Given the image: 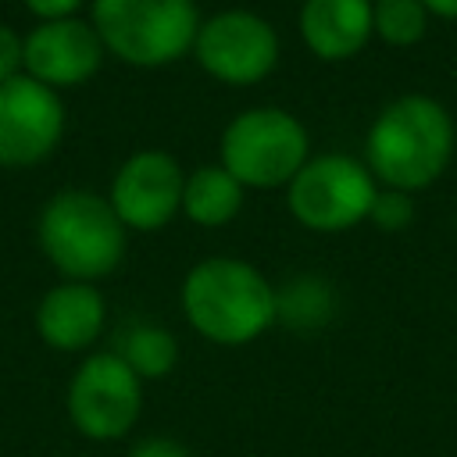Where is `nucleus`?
Here are the masks:
<instances>
[{
  "mask_svg": "<svg viewBox=\"0 0 457 457\" xmlns=\"http://www.w3.org/2000/svg\"><path fill=\"white\" fill-rule=\"evenodd\" d=\"M453 118L432 96L407 93L378 111L368 129L364 164L389 189L411 193L432 186L453 157Z\"/></svg>",
  "mask_w": 457,
  "mask_h": 457,
  "instance_id": "obj_1",
  "label": "nucleus"
},
{
  "mask_svg": "<svg viewBox=\"0 0 457 457\" xmlns=\"http://www.w3.org/2000/svg\"><path fill=\"white\" fill-rule=\"evenodd\" d=\"M186 321L218 346H243L278 321L275 286L239 257H207L182 282Z\"/></svg>",
  "mask_w": 457,
  "mask_h": 457,
  "instance_id": "obj_2",
  "label": "nucleus"
},
{
  "mask_svg": "<svg viewBox=\"0 0 457 457\" xmlns=\"http://www.w3.org/2000/svg\"><path fill=\"white\" fill-rule=\"evenodd\" d=\"M39 246L68 282H93L121 264L125 225L111 200L89 189H61L39 214Z\"/></svg>",
  "mask_w": 457,
  "mask_h": 457,
  "instance_id": "obj_3",
  "label": "nucleus"
},
{
  "mask_svg": "<svg viewBox=\"0 0 457 457\" xmlns=\"http://www.w3.org/2000/svg\"><path fill=\"white\" fill-rule=\"evenodd\" d=\"M93 29L125 64L161 68L193 50L200 14L193 0H93Z\"/></svg>",
  "mask_w": 457,
  "mask_h": 457,
  "instance_id": "obj_4",
  "label": "nucleus"
},
{
  "mask_svg": "<svg viewBox=\"0 0 457 457\" xmlns=\"http://www.w3.org/2000/svg\"><path fill=\"white\" fill-rule=\"evenodd\" d=\"M307 161V129L282 107H250L221 132V168L239 186H289Z\"/></svg>",
  "mask_w": 457,
  "mask_h": 457,
  "instance_id": "obj_5",
  "label": "nucleus"
},
{
  "mask_svg": "<svg viewBox=\"0 0 457 457\" xmlns=\"http://www.w3.org/2000/svg\"><path fill=\"white\" fill-rule=\"evenodd\" d=\"M378 196L375 175L364 161L346 154L311 157L289 182V211L314 232H346L371 214Z\"/></svg>",
  "mask_w": 457,
  "mask_h": 457,
  "instance_id": "obj_6",
  "label": "nucleus"
},
{
  "mask_svg": "<svg viewBox=\"0 0 457 457\" xmlns=\"http://www.w3.org/2000/svg\"><path fill=\"white\" fill-rule=\"evenodd\" d=\"M143 411V378L118 353L86 357L68 382V418L86 439H121Z\"/></svg>",
  "mask_w": 457,
  "mask_h": 457,
  "instance_id": "obj_7",
  "label": "nucleus"
},
{
  "mask_svg": "<svg viewBox=\"0 0 457 457\" xmlns=\"http://www.w3.org/2000/svg\"><path fill=\"white\" fill-rule=\"evenodd\" d=\"M193 54L211 79L228 86H253L278 61V36L271 21L253 11H221L200 21Z\"/></svg>",
  "mask_w": 457,
  "mask_h": 457,
  "instance_id": "obj_8",
  "label": "nucleus"
},
{
  "mask_svg": "<svg viewBox=\"0 0 457 457\" xmlns=\"http://www.w3.org/2000/svg\"><path fill=\"white\" fill-rule=\"evenodd\" d=\"M64 136V104L57 89L32 75L0 82V164L29 168L57 150Z\"/></svg>",
  "mask_w": 457,
  "mask_h": 457,
  "instance_id": "obj_9",
  "label": "nucleus"
},
{
  "mask_svg": "<svg viewBox=\"0 0 457 457\" xmlns=\"http://www.w3.org/2000/svg\"><path fill=\"white\" fill-rule=\"evenodd\" d=\"M182 189H186V175L171 154L139 150L118 168L107 200L125 228L157 232L179 214Z\"/></svg>",
  "mask_w": 457,
  "mask_h": 457,
  "instance_id": "obj_10",
  "label": "nucleus"
},
{
  "mask_svg": "<svg viewBox=\"0 0 457 457\" xmlns=\"http://www.w3.org/2000/svg\"><path fill=\"white\" fill-rule=\"evenodd\" d=\"M25 71L50 86H82L96 75L104 61V43L89 21L61 18V21H39L25 39Z\"/></svg>",
  "mask_w": 457,
  "mask_h": 457,
  "instance_id": "obj_11",
  "label": "nucleus"
},
{
  "mask_svg": "<svg viewBox=\"0 0 457 457\" xmlns=\"http://www.w3.org/2000/svg\"><path fill=\"white\" fill-rule=\"evenodd\" d=\"M104 296L89 282H61L36 307V332L46 346L75 353L86 350L104 328Z\"/></svg>",
  "mask_w": 457,
  "mask_h": 457,
  "instance_id": "obj_12",
  "label": "nucleus"
},
{
  "mask_svg": "<svg viewBox=\"0 0 457 457\" xmlns=\"http://www.w3.org/2000/svg\"><path fill=\"white\" fill-rule=\"evenodd\" d=\"M371 0H303L300 36L321 61H346L371 39Z\"/></svg>",
  "mask_w": 457,
  "mask_h": 457,
  "instance_id": "obj_13",
  "label": "nucleus"
},
{
  "mask_svg": "<svg viewBox=\"0 0 457 457\" xmlns=\"http://www.w3.org/2000/svg\"><path fill=\"white\" fill-rule=\"evenodd\" d=\"M243 207V186L221 168V164H204L186 179L182 189V211L189 221L204 228H218L232 221Z\"/></svg>",
  "mask_w": 457,
  "mask_h": 457,
  "instance_id": "obj_14",
  "label": "nucleus"
},
{
  "mask_svg": "<svg viewBox=\"0 0 457 457\" xmlns=\"http://www.w3.org/2000/svg\"><path fill=\"white\" fill-rule=\"evenodd\" d=\"M139 378H164L179 361V343L161 325H132L114 350Z\"/></svg>",
  "mask_w": 457,
  "mask_h": 457,
  "instance_id": "obj_15",
  "label": "nucleus"
},
{
  "mask_svg": "<svg viewBox=\"0 0 457 457\" xmlns=\"http://www.w3.org/2000/svg\"><path fill=\"white\" fill-rule=\"evenodd\" d=\"M275 300H278V318L289 325V328H321L328 318H332V307H336V296L328 289L325 278H314V275H300L293 278L282 293L275 289Z\"/></svg>",
  "mask_w": 457,
  "mask_h": 457,
  "instance_id": "obj_16",
  "label": "nucleus"
},
{
  "mask_svg": "<svg viewBox=\"0 0 457 457\" xmlns=\"http://www.w3.org/2000/svg\"><path fill=\"white\" fill-rule=\"evenodd\" d=\"M375 32L389 46H411L428 29V11L421 0H375L371 4Z\"/></svg>",
  "mask_w": 457,
  "mask_h": 457,
  "instance_id": "obj_17",
  "label": "nucleus"
},
{
  "mask_svg": "<svg viewBox=\"0 0 457 457\" xmlns=\"http://www.w3.org/2000/svg\"><path fill=\"white\" fill-rule=\"evenodd\" d=\"M368 218H371L382 232H403V228L414 221V204H411L407 193H400V189H386V193L375 196Z\"/></svg>",
  "mask_w": 457,
  "mask_h": 457,
  "instance_id": "obj_18",
  "label": "nucleus"
},
{
  "mask_svg": "<svg viewBox=\"0 0 457 457\" xmlns=\"http://www.w3.org/2000/svg\"><path fill=\"white\" fill-rule=\"evenodd\" d=\"M18 68H25V43L18 39V32L11 25L0 21V82L21 75Z\"/></svg>",
  "mask_w": 457,
  "mask_h": 457,
  "instance_id": "obj_19",
  "label": "nucleus"
},
{
  "mask_svg": "<svg viewBox=\"0 0 457 457\" xmlns=\"http://www.w3.org/2000/svg\"><path fill=\"white\" fill-rule=\"evenodd\" d=\"M86 0H25V7L39 18V21H61L71 18Z\"/></svg>",
  "mask_w": 457,
  "mask_h": 457,
  "instance_id": "obj_20",
  "label": "nucleus"
},
{
  "mask_svg": "<svg viewBox=\"0 0 457 457\" xmlns=\"http://www.w3.org/2000/svg\"><path fill=\"white\" fill-rule=\"evenodd\" d=\"M129 457H189V450L168 436H154V439H143L139 446H132Z\"/></svg>",
  "mask_w": 457,
  "mask_h": 457,
  "instance_id": "obj_21",
  "label": "nucleus"
},
{
  "mask_svg": "<svg viewBox=\"0 0 457 457\" xmlns=\"http://www.w3.org/2000/svg\"><path fill=\"white\" fill-rule=\"evenodd\" d=\"M428 14H439V18H457V0H421Z\"/></svg>",
  "mask_w": 457,
  "mask_h": 457,
  "instance_id": "obj_22",
  "label": "nucleus"
}]
</instances>
